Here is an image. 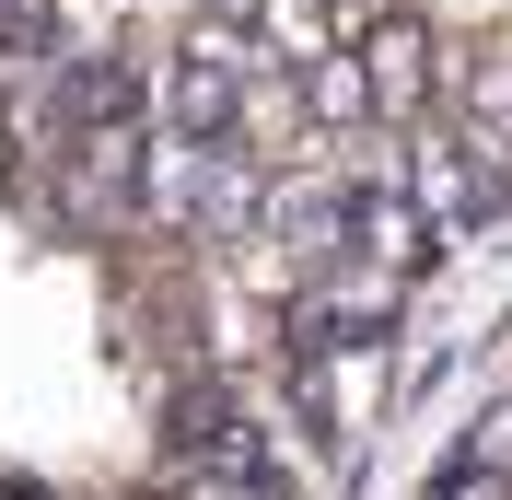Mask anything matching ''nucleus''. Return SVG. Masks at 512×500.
Listing matches in <instances>:
<instances>
[{
    "label": "nucleus",
    "instance_id": "nucleus-1",
    "mask_svg": "<svg viewBox=\"0 0 512 500\" xmlns=\"http://www.w3.org/2000/svg\"><path fill=\"white\" fill-rule=\"evenodd\" d=\"M408 198L443 221V245H466V233H489V221H501L512 175H501L489 152H466L454 128H408Z\"/></svg>",
    "mask_w": 512,
    "mask_h": 500
},
{
    "label": "nucleus",
    "instance_id": "nucleus-2",
    "mask_svg": "<svg viewBox=\"0 0 512 500\" xmlns=\"http://www.w3.org/2000/svg\"><path fill=\"white\" fill-rule=\"evenodd\" d=\"M303 419H315L326 454H361L384 419V338H338V349H303Z\"/></svg>",
    "mask_w": 512,
    "mask_h": 500
},
{
    "label": "nucleus",
    "instance_id": "nucleus-3",
    "mask_svg": "<svg viewBox=\"0 0 512 500\" xmlns=\"http://www.w3.org/2000/svg\"><path fill=\"white\" fill-rule=\"evenodd\" d=\"M350 210H361V268H384V280H419L443 256V221L408 198V163L396 175H350Z\"/></svg>",
    "mask_w": 512,
    "mask_h": 500
},
{
    "label": "nucleus",
    "instance_id": "nucleus-4",
    "mask_svg": "<svg viewBox=\"0 0 512 500\" xmlns=\"http://www.w3.org/2000/svg\"><path fill=\"white\" fill-rule=\"evenodd\" d=\"M361 70H373L384 128H431V24H419V12H396L384 35H361Z\"/></svg>",
    "mask_w": 512,
    "mask_h": 500
},
{
    "label": "nucleus",
    "instance_id": "nucleus-5",
    "mask_svg": "<svg viewBox=\"0 0 512 500\" xmlns=\"http://www.w3.org/2000/svg\"><path fill=\"white\" fill-rule=\"evenodd\" d=\"M303 105H315V128L350 152L361 128H384V105H373V70H361V47H326L315 70H303Z\"/></svg>",
    "mask_w": 512,
    "mask_h": 500
},
{
    "label": "nucleus",
    "instance_id": "nucleus-6",
    "mask_svg": "<svg viewBox=\"0 0 512 500\" xmlns=\"http://www.w3.org/2000/svg\"><path fill=\"white\" fill-rule=\"evenodd\" d=\"M466 466L512 477V396H489V407H478V431H466Z\"/></svg>",
    "mask_w": 512,
    "mask_h": 500
},
{
    "label": "nucleus",
    "instance_id": "nucleus-7",
    "mask_svg": "<svg viewBox=\"0 0 512 500\" xmlns=\"http://www.w3.org/2000/svg\"><path fill=\"white\" fill-rule=\"evenodd\" d=\"M326 12H338V47H361V35H384L408 0H326Z\"/></svg>",
    "mask_w": 512,
    "mask_h": 500
},
{
    "label": "nucleus",
    "instance_id": "nucleus-8",
    "mask_svg": "<svg viewBox=\"0 0 512 500\" xmlns=\"http://www.w3.org/2000/svg\"><path fill=\"white\" fill-rule=\"evenodd\" d=\"M431 500H512V477H489V466H454Z\"/></svg>",
    "mask_w": 512,
    "mask_h": 500
}]
</instances>
